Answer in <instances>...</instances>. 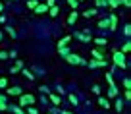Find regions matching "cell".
I'll list each match as a JSON object with an SVG mask.
<instances>
[]
</instances>
